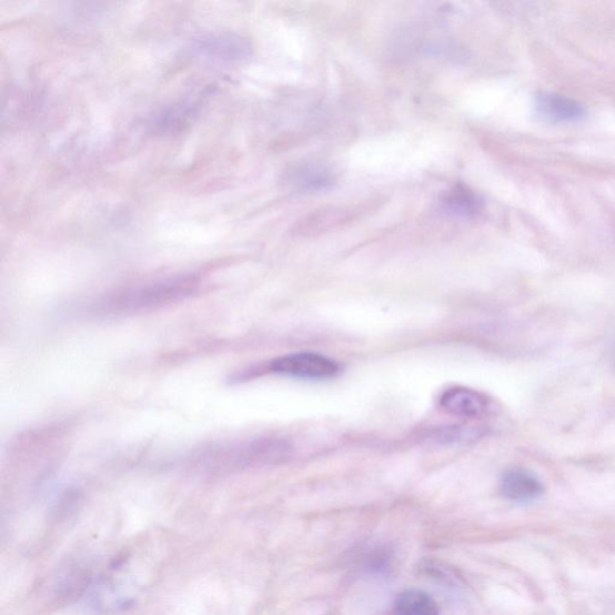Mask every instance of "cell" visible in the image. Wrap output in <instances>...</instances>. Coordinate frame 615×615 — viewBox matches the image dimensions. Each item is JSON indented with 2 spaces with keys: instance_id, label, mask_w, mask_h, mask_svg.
Returning a JSON list of instances; mask_svg holds the SVG:
<instances>
[{
  "instance_id": "cell-7",
  "label": "cell",
  "mask_w": 615,
  "mask_h": 615,
  "mask_svg": "<svg viewBox=\"0 0 615 615\" xmlns=\"http://www.w3.org/2000/svg\"><path fill=\"white\" fill-rule=\"evenodd\" d=\"M544 491L538 476L525 467L508 468L501 480V492L510 502L532 503L538 500Z\"/></svg>"
},
{
  "instance_id": "cell-3",
  "label": "cell",
  "mask_w": 615,
  "mask_h": 615,
  "mask_svg": "<svg viewBox=\"0 0 615 615\" xmlns=\"http://www.w3.org/2000/svg\"><path fill=\"white\" fill-rule=\"evenodd\" d=\"M269 371L302 380H330L341 373L340 364L316 353H296L273 360Z\"/></svg>"
},
{
  "instance_id": "cell-9",
  "label": "cell",
  "mask_w": 615,
  "mask_h": 615,
  "mask_svg": "<svg viewBox=\"0 0 615 615\" xmlns=\"http://www.w3.org/2000/svg\"><path fill=\"white\" fill-rule=\"evenodd\" d=\"M290 182L304 190H319L332 184L333 174L325 168L303 164L290 172Z\"/></svg>"
},
{
  "instance_id": "cell-1",
  "label": "cell",
  "mask_w": 615,
  "mask_h": 615,
  "mask_svg": "<svg viewBox=\"0 0 615 615\" xmlns=\"http://www.w3.org/2000/svg\"><path fill=\"white\" fill-rule=\"evenodd\" d=\"M199 286L193 275L175 276L117 292L97 303V312L104 315H123L155 310L192 296Z\"/></svg>"
},
{
  "instance_id": "cell-6",
  "label": "cell",
  "mask_w": 615,
  "mask_h": 615,
  "mask_svg": "<svg viewBox=\"0 0 615 615\" xmlns=\"http://www.w3.org/2000/svg\"><path fill=\"white\" fill-rule=\"evenodd\" d=\"M535 110L542 120L551 123H578L588 114L577 100L555 93L537 94Z\"/></svg>"
},
{
  "instance_id": "cell-5",
  "label": "cell",
  "mask_w": 615,
  "mask_h": 615,
  "mask_svg": "<svg viewBox=\"0 0 615 615\" xmlns=\"http://www.w3.org/2000/svg\"><path fill=\"white\" fill-rule=\"evenodd\" d=\"M445 413L467 420H476L488 413L491 403L485 394L466 387L446 390L438 401Z\"/></svg>"
},
{
  "instance_id": "cell-11",
  "label": "cell",
  "mask_w": 615,
  "mask_h": 615,
  "mask_svg": "<svg viewBox=\"0 0 615 615\" xmlns=\"http://www.w3.org/2000/svg\"><path fill=\"white\" fill-rule=\"evenodd\" d=\"M199 50L209 56L218 58H241L246 54L248 47L239 38L218 37L202 39Z\"/></svg>"
},
{
  "instance_id": "cell-2",
  "label": "cell",
  "mask_w": 615,
  "mask_h": 615,
  "mask_svg": "<svg viewBox=\"0 0 615 615\" xmlns=\"http://www.w3.org/2000/svg\"><path fill=\"white\" fill-rule=\"evenodd\" d=\"M283 451V445L270 441L211 446L202 450L194 462L210 472L222 473L259 463L275 462L282 457Z\"/></svg>"
},
{
  "instance_id": "cell-4",
  "label": "cell",
  "mask_w": 615,
  "mask_h": 615,
  "mask_svg": "<svg viewBox=\"0 0 615 615\" xmlns=\"http://www.w3.org/2000/svg\"><path fill=\"white\" fill-rule=\"evenodd\" d=\"M362 213L364 212L360 206H327L302 216L295 226L303 236H313L354 223Z\"/></svg>"
},
{
  "instance_id": "cell-10",
  "label": "cell",
  "mask_w": 615,
  "mask_h": 615,
  "mask_svg": "<svg viewBox=\"0 0 615 615\" xmlns=\"http://www.w3.org/2000/svg\"><path fill=\"white\" fill-rule=\"evenodd\" d=\"M445 209L455 215L473 216L481 210L482 202L473 190L458 185L446 196Z\"/></svg>"
},
{
  "instance_id": "cell-8",
  "label": "cell",
  "mask_w": 615,
  "mask_h": 615,
  "mask_svg": "<svg viewBox=\"0 0 615 615\" xmlns=\"http://www.w3.org/2000/svg\"><path fill=\"white\" fill-rule=\"evenodd\" d=\"M395 612L399 615H441L432 596L416 589L405 591L399 595Z\"/></svg>"
}]
</instances>
